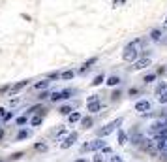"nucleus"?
Masks as SVG:
<instances>
[{"label":"nucleus","instance_id":"nucleus-1","mask_svg":"<svg viewBox=\"0 0 167 162\" xmlns=\"http://www.w3.org/2000/svg\"><path fill=\"white\" fill-rule=\"evenodd\" d=\"M139 49H141V40H135V42H132L128 47L124 49V53H122V59L126 60V62H135L137 59H139Z\"/></svg>","mask_w":167,"mask_h":162},{"label":"nucleus","instance_id":"nucleus-2","mask_svg":"<svg viewBox=\"0 0 167 162\" xmlns=\"http://www.w3.org/2000/svg\"><path fill=\"white\" fill-rule=\"evenodd\" d=\"M167 134V121H156L154 125H150V136H161Z\"/></svg>","mask_w":167,"mask_h":162},{"label":"nucleus","instance_id":"nucleus-3","mask_svg":"<svg viewBox=\"0 0 167 162\" xmlns=\"http://www.w3.org/2000/svg\"><path fill=\"white\" fill-rule=\"evenodd\" d=\"M86 107H88L90 113H98V111L102 109V102H100V98H98V96H90L88 102H86Z\"/></svg>","mask_w":167,"mask_h":162},{"label":"nucleus","instance_id":"nucleus-4","mask_svg":"<svg viewBox=\"0 0 167 162\" xmlns=\"http://www.w3.org/2000/svg\"><path fill=\"white\" fill-rule=\"evenodd\" d=\"M120 123H122L120 119H115L113 123H109V125H105L103 128H100L98 136H100V138H103V136H109V134H111V132H113V130H115V128H116L118 125H120Z\"/></svg>","mask_w":167,"mask_h":162},{"label":"nucleus","instance_id":"nucleus-5","mask_svg":"<svg viewBox=\"0 0 167 162\" xmlns=\"http://www.w3.org/2000/svg\"><path fill=\"white\" fill-rule=\"evenodd\" d=\"M139 147H141L143 151H145V153H148V155H160L158 147H156V145H154V142H150V140H145V142H143Z\"/></svg>","mask_w":167,"mask_h":162},{"label":"nucleus","instance_id":"nucleus-6","mask_svg":"<svg viewBox=\"0 0 167 162\" xmlns=\"http://www.w3.org/2000/svg\"><path fill=\"white\" fill-rule=\"evenodd\" d=\"M103 147H105V142L103 140H94L92 143L83 145V151H98V149H103Z\"/></svg>","mask_w":167,"mask_h":162},{"label":"nucleus","instance_id":"nucleus-7","mask_svg":"<svg viewBox=\"0 0 167 162\" xmlns=\"http://www.w3.org/2000/svg\"><path fill=\"white\" fill-rule=\"evenodd\" d=\"M147 66H150V57H141V59H137L135 62H133V68L135 70H143V68H147Z\"/></svg>","mask_w":167,"mask_h":162},{"label":"nucleus","instance_id":"nucleus-8","mask_svg":"<svg viewBox=\"0 0 167 162\" xmlns=\"http://www.w3.org/2000/svg\"><path fill=\"white\" fill-rule=\"evenodd\" d=\"M150 107H152V104L148 100H139L135 104V111H139V113H147V111H150Z\"/></svg>","mask_w":167,"mask_h":162},{"label":"nucleus","instance_id":"nucleus-9","mask_svg":"<svg viewBox=\"0 0 167 162\" xmlns=\"http://www.w3.org/2000/svg\"><path fill=\"white\" fill-rule=\"evenodd\" d=\"M75 142H77V134H75V132H71V134L66 138V140L60 143V147H62V149H68V147H71V145H73Z\"/></svg>","mask_w":167,"mask_h":162},{"label":"nucleus","instance_id":"nucleus-10","mask_svg":"<svg viewBox=\"0 0 167 162\" xmlns=\"http://www.w3.org/2000/svg\"><path fill=\"white\" fill-rule=\"evenodd\" d=\"M27 85H28V79H25V81H19L17 85H13V87H11V90H10V96H11V94H17V92H19L21 89H25Z\"/></svg>","mask_w":167,"mask_h":162},{"label":"nucleus","instance_id":"nucleus-11","mask_svg":"<svg viewBox=\"0 0 167 162\" xmlns=\"http://www.w3.org/2000/svg\"><path fill=\"white\" fill-rule=\"evenodd\" d=\"M143 142H145V138H143L139 132H133V134H132V143H133V145H141Z\"/></svg>","mask_w":167,"mask_h":162},{"label":"nucleus","instance_id":"nucleus-12","mask_svg":"<svg viewBox=\"0 0 167 162\" xmlns=\"http://www.w3.org/2000/svg\"><path fill=\"white\" fill-rule=\"evenodd\" d=\"M165 90H167V83H160V85L156 87V96L160 98V96L163 94V92H165Z\"/></svg>","mask_w":167,"mask_h":162},{"label":"nucleus","instance_id":"nucleus-13","mask_svg":"<svg viewBox=\"0 0 167 162\" xmlns=\"http://www.w3.org/2000/svg\"><path fill=\"white\" fill-rule=\"evenodd\" d=\"M96 60H98L96 57H94V59H90V60H86V62L83 64V68H81V72H86V70H88V68H90V66H92L94 62H96Z\"/></svg>","mask_w":167,"mask_h":162},{"label":"nucleus","instance_id":"nucleus-14","mask_svg":"<svg viewBox=\"0 0 167 162\" xmlns=\"http://www.w3.org/2000/svg\"><path fill=\"white\" fill-rule=\"evenodd\" d=\"M41 121H43V115H36V117H32L30 125L32 126H38V125H41Z\"/></svg>","mask_w":167,"mask_h":162},{"label":"nucleus","instance_id":"nucleus-15","mask_svg":"<svg viewBox=\"0 0 167 162\" xmlns=\"http://www.w3.org/2000/svg\"><path fill=\"white\" fill-rule=\"evenodd\" d=\"M118 83H120V79H118L116 76H111V77L107 79V85H111V87H115V85H118Z\"/></svg>","mask_w":167,"mask_h":162},{"label":"nucleus","instance_id":"nucleus-16","mask_svg":"<svg viewBox=\"0 0 167 162\" xmlns=\"http://www.w3.org/2000/svg\"><path fill=\"white\" fill-rule=\"evenodd\" d=\"M150 38H152L154 42H160V40H161V32H160V30H152V32H150Z\"/></svg>","mask_w":167,"mask_h":162},{"label":"nucleus","instance_id":"nucleus-17","mask_svg":"<svg viewBox=\"0 0 167 162\" xmlns=\"http://www.w3.org/2000/svg\"><path fill=\"white\" fill-rule=\"evenodd\" d=\"M81 125H83V128H90L92 126V119L90 117H85V119H81Z\"/></svg>","mask_w":167,"mask_h":162},{"label":"nucleus","instance_id":"nucleus-18","mask_svg":"<svg viewBox=\"0 0 167 162\" xmlns=\"http://www.w3.org/2000/svg\"><path fill=\"white\" fill-rule=\"evenodd\" d=\"M77 121H81V115L75 111V113H69V123H77Z\"/></svg>","mask_w":167,"mask_h":162},{"label":"nucleus","instance_id":"nucleus-19","mask_svg":"<svg viewBox=\"0 0 167 162\" xmlns=\"http://www.w3.org/2000/svg\"><path fill=\"white\" fill-rule=\"evenodd\" d=\"M73 76H75L73 70H66V72L62 74V79H73Z\"/></svg>","mask_w":167,"mask_h":162},{"label":"nucleus","instance_id":"nucleus-20","mask_svg":"<svg viewBox=\"0 0 167 162\" xmlns=\"http://www.w3.org/2000/svg\"><path fill=\"white\" fill-rule=\"evenodd\" d=\"M28 136H30L28 130H21V132L17 134V140H25V138H28Z\"/></svg>","mask_w":167,"mask_h":162},{"label":"nucleus","instance_id":"nucleus-21","mask_svg":"<svg viewBox=\"0 0 167 162\" xmlns=\"http://www.w3.org/2000/svg\"><path fill=\"white\" fill-rule=\"evenodd\" d=\"M118 143H120V145H124L126 143V134L120 130V132H118Z\"/></svg>","mask_w":167,"mask_h":162},{"label":"nucleus","instance_id":"nucleus-22","mask_svg":"<svg viewBox=\"0 0 167 162\" xmlns=\"http://www.w3.org/2000/svg\"><path fill=\"white\" fill-rule=\"evenodd\" d=\"M102 83H103V76H96V79L92 81V85H94V87H98V85H102Z\"/></svg>","mask_w":167,"mask_h":162},{"label":"nucleus","instance_id":"nucleus-23","mask_svg":"<svg viewBox=\"0 0 167 162\" xmlns=\"http://www.w3.org/2000/svg\"><path fill=\"white\" fill-rule=\"evenodd\" d=\"M60 96H62V100H66V98H69V96H71V90H69V89H66V90H62V92H60Z\"/></svg>","mask_w":167,"mask_h":162},{"label":"nucleus","instance_id":"nucleus-24","mask_svg":"<svg viewBox=\"0 0 167 162\" xmlns=\"http://www.w3.org/2000/svg\"><path fill=\"white\" fill-rule=\"evenodd\" d=\"M60 113H62V115H69V113H71V107H69V106H62V107H60Z\"/></svg>","mask_w":167,"mask_h":162},{"label":"nucleus","instance_id":"nucleus-25","mask_svg":"<svg viewBox=\"0 0 167 162\" xmlns=\"http://www.w3.org/2000/svg\"><path fill=\"white\" fill-rule=\"evenodd\" d=\"M156 79V74H148V76H145V83H152Z\"/></svg>","mask_w":167,"mask_h":162},{"label":"nucleus","instance_id":"nucleus-26","mask_svg":"<svg viewBox=\"0 0 167 162\" xmlns=\"http://www.w3.org/2000/svg\"><path fill=\"white\" fill-rule=\"evenodd\" d=\"M51 100H53V102H58V100H62L60 92H53V94H51Z\"/></svg>","mask_w":167,"mask_h":162},{"label":"nucleus","instance_id":"nucleus-27","mask_svg":"<svg viewBox=\"0 0 167 162\" xmlns=\"http://www.w3.org/2000/svg\"><path fill=\"white\" fill-rule=\"evenodd\" d=\"M47 85H49V81H40V83H36V89H45Z\"/></svg>","mask_w":167,"mask_h":162},{"label":"nucleus","instance_id":"nucleus-28","mask_svg":"<svg viewBox=\"0 0 167 162\" xmlns=\"http://www.w3.org/2000/svg\"><path fill=\"white\" fill-rule=\"evenodd\" d=\"M158 100H160V104H165V102H167V90L163 92V94H161V96H160Z\"/></svg>","mask_w":167,"mask_h":162},{"label":"nucleus","instance_id":"nucleus-29","mask_svg":"<svg viewBox=\"0 0 167 162\" xmlns=\"http://www.w3.org/2000/svg\"><path fill=\"white\" fill-rule=\"evenodd\" d=\"M38 98H40V100H45V98H51V94H49V92L45 90V92H41V94H40Z\"/></svg>","mask_w":167,"mask_h":162},{"label":"nucleus","instance_id":"nucleus-30","mask_svg":"<svg viewBox=\"0 0 167 162\" xmlns=\"http://www.w3.org/2000/svg\"><path fill=\"white\" fill-rule=\"evenodd\" d=\"M36 149H38V151H45V149H47V145H43V143H38V145H36Z\"/></svg>","mask_w":167,"mask_h":162},{"label":"nucleus","instance_id":"nucleus-31","mask_svg":"<svg viewBox=\"0 0 167 162\" xmlns=\"http://www.w3.org/2000/svg\"><path fill=\"white\" fill-rule=\"evenodd\" d=\"M25 123H27V117H19L17 119V125H25Z\"/></svg>","mask_w":167,"mask_h":162},{"label":"nucleus","instance_id":"nucleus-32","mask_svg":"<svg viewBox=\"0 0 167 162\" xmlns=\"http://www.w3.org/2000/svg\"><path fill=\"white\" fill-rule=\"evenodd\" d=\"M116 98H120V90H115L113 92V100H116Z\"/></svg>","mask_w":167,"mask_h":162},{"label":"nucleus","instance_id":"nucleus-33","mask_svg":"<svg viewBox=\"0 0 167 162\" xmlns=\"http://www.w3.org/2000/svg\"><path fill=\"white\" fill-rule=\"evenodd\" d=\"M40 109H43L41 106H34V107H30V113H34V111H40Z\"/></svg>","mask_w":167,"mask_h":162},{"label":"nucleus","instance_id":"nucleus-34","mask_svg":"<svg viewBox=\"0 0 167 162\" xmlns=\"http://www.w3.org/2000/svg\"><path fill=\"white\" fill-rule=\"evenodd\" d=\"M11 117H13V111H11V113H6V115H4V119H6V121H10Z\"/></svg>","mask_w":167,"mask_h":162},{"label":"nucleus","instance_id":"nucleus-35","mask_svg":"<svg viewBox=\"0 0 167 162\" xmlns=\"http://www.w3.org/2000/svg\"><path fill=\"white\" fill-rule=\"evenodd\" d=\"M109 162H122V160H120V156H113Z\"/></svg>","mask_w":167,"mask_h":162},{"label":"nucleus","instance_id":"nucleus-36","mask_svg":"<svg viewBox=\"0 0 167 162\" xmlns=\"http://www.w3.org/2000/svg\"><path fill=\"white\" fill-rule=\"evenodd\" d=\"M137 92H139L137 89H130V94H132V96H135V94H137Z\"/></svg>","mask_w":167,"mask_h":162},{"label":"nucleus","instance_id":"nucleus-37","mask_svg":"<svg viewBox=\"0 0 167 162\" xmlns=\"http://www.w3.org/2000/svg\"><path fill=\"white\" fill-rule=\"evenodd\" d=\"M94 162H103V160H102V156H96V158H94Z\"/></svg>","mask_w":167,"mask_h":162},{"label":"nucleus","instance_id":"nucleus-38","mask_svg":"<svg viewBox=\"0 0 167 162\" xmlns=\"http://www.w3.org/2000/svg\"><path fill=\"white\" fill-rule=\"evenodd\" d=\"M75 162H86V160H85V158H77Z\"/></svg>","mask_w":167,"mask_h":162},{"label":"nucleus","instance_id":"nucleus-39","mask_svg":"<svg viewBox=\"0 0 167 162\" xmlns=\"http://www.w3.org/2000/svg\"><path fill=\"white\" fill-rule=\"evenodd\" d=\"M2 136H4V130H0V140H2Z\"/></svg>","mask_w":167,"mask_h":162},{"label":"nucleus","instance_id":"nucleus-40","mask_svg":"<svg viewBox=\"0 0 167 162\" xmlns=\"http://www.w3.org/2000/svg\"><path fill=\"white\" fill-rule=\"evenodd\" d=\"M165 25H167V19H165Z\"/></svg>","mask_w":167,"mask_h":162}]
</instances>
